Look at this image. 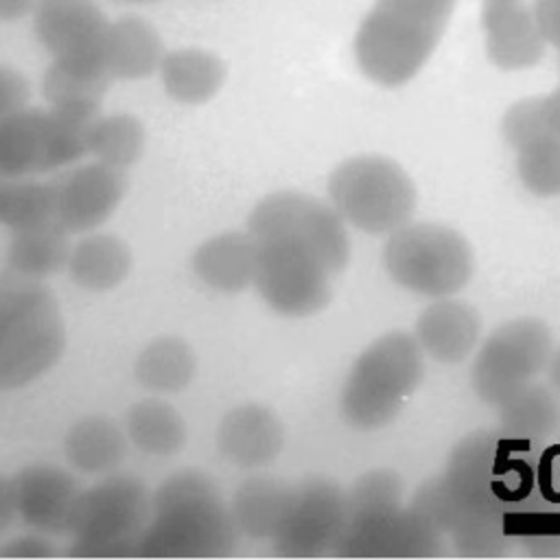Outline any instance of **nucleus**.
<instances>
[{
  "instance_id": "obj_12",
  "label": "nucleus",
  "mask_w": 560,
  "mask_h": 560,
  "mask_svg": "<svg viewBox=\"0 0 560 560\" xmlns=\"http://www.w3.org/2000/svg\"><path fill=\"white\" fill-rule=\"evenodd\" d=\"M332 273L306 249L284 241H258L254 287L265 304L284 317H308L332 298Z\"/></svg>"
},
{
  "instance_id": "obj_18",
  "label": "nucleus",
  "mask_w": 560,
  "mask_h": 560,
  "mask_svg": "<svg viewBox=\"0 0 560 560\" xmlns=\"http://www.w3.org/2000/svg\"><path fill=\"white\" fill-rule=\"evenodd\" d=\"M284 446L280 416L258 402L230 409L217 427L219 453L238 468H265L278 459Z\"/></svg>"
},
{
  "instance_id": "obj_41",
  "label": "nucleus",
  "mask_w": 560,
  "mask_h": 560,
  "mask_svg": "<svg viewBox=\"0 0 560 560\" xmlns=\"http://www.w3.org/2000/svg\"><path fill=\"white\" fill-rule=\"evenodd\" d=\"M547 378H549V385L560 392V346L551 350V357L547 361Z\"/></svg>"
},
{
  "instance_id": "obj_32",
  "label": "nucleus",
  "mask_w": 560,
  "mask_h": 560,
  "mask_svg": "<svg viewBox=\"0 0 560 560\" xmlns=\"http://www.w3.org/2000/svg\"><path fill=\"white\" fill-rule=\"evenodd\" d=\"M55 182L0 175V225L20 228L55 219Z\"/></svg>"
},
{
  "instance_id": "obj_8",
  "label": "nucleus",
  "mask_w": 560,
  "mask_h": 560,
  "mask_svg": "<svg viewBox=\"0 0 560 560\" xmlns=\"http://www.w3.org/2000/svg\"><path fill=\"white\" fill-rule=\"evenodd\" d=\"M151 518V492L131 475H109L81 490L66 551L72 558L138 556L140 536Z\"/></svg>"
},
{
  "instance_id": "obj_37",
  "label": "nucleus",
  "mask_w": 560,
  "mask_h": 560,
  "mask_svg": "<svg viewBox=\"0 0 560 560\" xmlns=\"http://www.w3.org/2000/svg\"><path fill=\"white\" fill-rule=\"evenodd\" d=\"M532 7L547 44L560 50V0H532Z\"/></svg>"
},
{
  "instance_id": "obj_22",
  "label": "nucleus",
  "mask_w": 560,
  "mask_h": 560,
  "mask_svg": "<svg viewBox=\"0 0 560 560\" xmlns=\"http://www.w3.org/2000/svg\"><path fill=\"white\" fill-rule=\"evenodd\" d=\"M70 249V232L57 219H46L13 228L4 260L9 271L44 280L68 267Z\"/></svg>"
},
{
  "instance_id": "obj_9",
  "label": "nucleus",
  "mask_w": 560,
  "mask_h": 560,
  "mask_svg": "<svg viewBox=\"0 0 560 560\" xmlns=\"http://www.w3.org/2000/svg\"><path fill=\"white\" fill-rule=\"evenodd\" d=\"M256 241H284L311 252L332 276L350 262V236L339 212L317 197L278 190L262 197L247 217Z\"/></svg>"
},
{
  "instance_id": "obj_21",
  "label": "nucleus",
  "mask_w": 560,
  "mask_h": 560,
  "mask_svg": "<svg viewBox=\"0 0 560 560\" xmlns=\"http://www.w3.org/2000/svg\"><path fill=\"white\" fill-rule=\"evenodd\" d=\"M164 44L155 26L140 15H122L107 26L105 68L112 79L140 81L160 70Z\"/></svg>"
},
{
  "instance_id": "obj_23",
  "label": "nucleus",
  "mask_w": 560,
  "mask_h": 560,
  "mask_svg": "<svg viewBox=\"0 0 560 560\" xmlns=\"http://www.w3.org/2000/svg\"><path fill=\"white\" fill-rule=\"evenodd\" d=\"M158 72L166 96L182 105L208 103L219 94L228 79L225 61L201 48L168 50Z\"/></svg>"
},
{
  "instance_id": "obj_30",
  "label": "nucleus",
  "mask_w": 560,
  "mask_h": 560,
  "mask_svg": "<svg viewBox=\"0 0 560 560\" xmlns=\"http://www.w3.org/2000/svg\"><path fill=\"white\" fill-rule=\"evenodd\" d=\"M125 429L129 442L151 457H173L186 444L182 413L160 398H144L129 407Z\"/></svg>"
},
{
  "instance_id": "obj_3",
  "label": "nucleus",
  "mask_w": 560,
  "mask_h": 560,
  "mask_svg": "<svg viewBox=\"0 0 560 560\" xmlns=\"http://www.w3.org/2000/svg\"><path fill=\"white\" fill-rule=\"evenodd\" d=\"M61 306L42 280L0 271V392L44 376L63 354Z\"/></svg>"
},
{
  "instance_id": "obj_19",
  "label": "nucleus",
  "mask_w": 560,
  "mask_h": 560,
  "mask_svg": "<svg viewBox=\"0 0 560 560\" xmlns=\"http://www.w3.org/2000/svg\"><path fill=\"white\" fill-rule=\"evenodd\" d=\"M481 317L457 298H435L416 319L413 337L422 352L440 363H459L479 343Z\"/></svg>"
},
{
  "instance_id": "obj_36",
  "label": "nucleus",
  "mask_w": 560,
  "mask_h": 560,
  "mask_svg": "<svg viewBox=\"0 0 560 560\" xmlns=\"http://www.w3.org/2000/svg\"><path fill=\"white\" fill-rule=\"evenodd\" d=\"M59 549L46 538V534L18 536L0 547V558H55Z\"/></svg>"
},
{
  "instance_id": "obj_13",
  "label": "nucleus",
  "mask_w": 560,
  "mask_h": 560,
  "mask_svg": "<svg viewBox=\"0 0 560 560\" xmlns=\"http://www.w3.org/2000/svg\"><path fill=\"white\" fill-rule=\"evenodd\" d=\"M346 494L324 477H311L291 490L284 518L271 538L282 558H315L335 551L346 527Z\"/></svg>"
},
{
  "instance_id": "obj_33",
  "label": "nucleus",
  "mask_w": 560,
  "mask_h": 560,
  "mask_svg": "<svg viewBox=\"0 0 560 560\" xmlns=\"http://www.w3.org/2000/svg\"><path fill=\"white\" fill-rule=\"evenodd\" d=\"M516 173L525 190L549 199L560 195V136H545L516 151Z\"/></svg>"
},
{
  "instance_id": "obj_24",
  "label": "nucleus",
  "mask_w": 560,
  "mask_h": 560,
  "mask_svg": "<svg viewBox=\"0 0 560 560\" xmlns=\"http://www.w3.org/2000/svg\"><path fill=\"white\" fill-rule=\"evenodd\" d=\"M112 77L105 66L50 61L42 77V94L48 107L96 120Z\"/></svg>"
},
{
  "instance_id": "obj_5",
  "label": "nucleus",
  "mask_w": 560,
  "mask_h": 560,
  "mask_svg": "<svg viewBox=\"0 0 560 560\" xmlns=\"http://www.w3.org/2000/svg\"><path fill=\"white\" fill-rule=\"evenodd\" d=\"M424 352L409 332H385L352 363L341 389V416L359 431H376L396 420L420 387Z\"/></svg>"
},
{
  "instance_id": "obj_40",
  "label": "nucleus",
  "mask_w": 560,
  "mask_h": 560,
  "mask_svg": "<svg viewBox=\"0 0 560 560\" xmlns=\"http://www.w3.org/2000/svg\"><path fill=\"white\" fill-rule=\"evenodd\" d=\"M37 0H0V22H15L35 11Z\"/></svg>"
},
{
  "instance_id": "obj_16",
  "label": "nucleus",
  "mask_w": 560,
  "mask_h": 560,
  "mask_svg": "<svg viewBox=\"0 0 560 560\" xmlns=\"http://www.w3.org/2000/svg\"><path fill=\"white\" fill-rule=\"evenodd\" d=\"M55 219L70 232H90L103 225L127 192L125 171L103 162L83 164L55 179Z\"/></svg>"
},
{
  "instance_id": "obj_6",
  "label": "nucleus",
  "mask_w": 560,
  "mask_h": 560,
  "mask_svg": "<svg viewBox=\"0 0 560 560\" xmlns=\"http://www.w3.org/2000/svg\"><path fill=\"white\" fill-rule=\"evenodd\" d=\"M328 199L346 223L381 236L411 221L418 195L398 162L365 153L335 166L328 177Z\"/></svg>"
},
{
  "instance_id": "obj_10",
  "label": "nucleus",
  "mask_w": 560,
  "mask_h": 560,
  "mask_svg": "<svg viewBox=\"0 0 560 560\" xmlns=\"http://www.w3.org/2000/svg\"><path fill=\"white\" fill-rule=\"evenodd\" d=\"M92 122L52 107H24L2 118L0 173L7 177H35L83 158Z\"/></svg>"
},
{
  "instance_id": "obj_38",
  "label": "nucleus",
  "mask_w": 560,
  "mask_h": 560,
  "mask_svg": "<svg viewBox=\"0 0 560 560\" xmlns=\"http://www.w3.org/2000/svg\"><path fill=\"white\" fill-rule=\"evenodd\" d=\"M540 105L547 131L551 136H560V85L553 92L540 96Z\"/></svg>"
},
{
  "instance_id": "obj_1",
  "label": "nucleus",
  "mask_w": 560,
  "mask_h": 560,
  "mask_svg": "<svg viewBox=\"0 0 560 560\" xmlns=\"http://www.w3.org/2000/svg\"><path fill=\"white\" fill-rule=\"evenodd\" d=\"M238 529L217 483L197 468L168 475L151 492V518L140 536V558H223Z\"/></svg>"
},
{
  "instance_id": "obj_11",
  "label": "nucleus",
  "mask_w": 560,
  "mask_h": 560,
  "mask_svg": "<svg viewBox=\"0 0 560 560\" xmlns=\"http://www.w3.org/2000/svg\"><path fill=\"white\" fill-rule=\"evenodd\" d=\"M553 350L549 326L538 317H516L494 328L472 359L470 385L488 405H501L547 370Z\"/></svg>"
},
{
  "instance_id": "obj_7",
  "label": "nucleus",
  "mask_w": 560,
  "mask_h": 560,
  "mask_svg": "<svg viewBox=\"0 0 560 560\" xmlns=\"http://www.w3.org/2000/svg\"><path fill=\"white\" fill-rule=\"evenodd\" d=\"M383 265L398 287L435 300L455 295L470 282L475 256L457 230L409 221L387 234Z\"/></svg>"
},
{
  "instance_id": "obj_28",
  "label": "nucleus",
  "mask_w": 560,
  "mask_h": 560,
  "mask_svg": "<svg viewBox=\"0 0 560 560\" xmlns=\"http://www.w3.org/2000/svg\"><path fill=\"white\" fill-rule=\"evenodd\" d=\"M197 372V357L188 341L175 335L151 339L133 363L140 387L155 394H177L190 385Z\"/></svg>"
},
{
  "instance_id": "obj_26",
  "label": "nucleus",
  "mask_w": 560,
  "mask_h": 560,
  "mask_svg": "<svg viewBox=\"0 0 560 560\" xmlns=\"http://www.w3.org/2000/svg\"><path fill=\"white\" fill-rule=\"evenodd\" d=\"M127 433L107 416H85L77 420L63 438L66 459L81 472H114L127 455Z\"/></svg>"
},
{
  "instance_id": "obj_39",
  "label": "nucleus",
  "mask_w": 560,
  "mask_h": 560,
  "mask_svg": "<svg viewBox=\"0 0 560 560\" xmlns=\"http://www.w3.org/2000/svg\"><path fill=\"white\" fill-rule=\"evenodd\" d=\"M15 497H13V483L4 475H0V534L11 525L15 516Z\"/></svg>"
},
{
  "instance_id": "obj_31",
  "label": "nucleus",
  "mask_w": 560,
  "mask_h": 560,
  "mask_svg": "<svg viewBox=\"0 0 560 560\" xmlns=\"http://www.w3.org/2000/svg\"><path fill=\"white\" fill-rule=\"evenodd\" d=\"M147 147V131L133 114L98 116L88 131V153L112 168L127 171L140 162Z\"/></svg>"
},
{
  "instance_id": "obj_2",
  "label": "nucleus",
  "mask_w": 560,
  "mask_h": 560,
  "mask_svg": "<svg viewBox=\"0 0 560 560\" xmlns=\"http://www.w3.org/2000/svg\"><path fill=\"white\" fill-rule=\"evenodd\" d=\"M457 0H376L354 35L359 70L376 85L411 81L440 44Z\"/></svg>"
},
{
  "instance_id": "obj_43",
  "label": "nucleus",
  "mask_w": 560,
  "mask_h": 560,
  "mask_svg": "<svg viewBox=\"0 0 560 560\" xmlns=\"http://www.w3.org/2000/svg\"><path fill=\"white\" fill-rule=\"evenodd\" d=\"M0 175H2V173H0Z\"/></svg>"
},
{
  "instance_id": "obj_29",
  "label": "nucleus",
  "mask_w": 560,
  "mask_h": 560,
  "mask_svg": "<svg viewBox=\"0 0 560 560\" xmlns=\"http://www.w3.org/2000/svg\"><path fill=\"white\" fill-rule=\"evenodd\" d=\"M501 435L512 442H540L560 429V398L553 387L532 383L499 405Z\"/></svg>"
},
{
  "instance_id": "obj_20",
  "label": "nucleus",
  "mask_w": 560,
  "mask_h": 560,
  "mask_svg": "<svg viewBox=\"0 0 560 560\" xmlns=\"http://www.w3.org/2000/svg\"><path fill=\"white\" fill-rule=\"evenodd\" d=\"M258 241L249 232H221L203 241L192 258L195 276L219 293H241L254 284Z\"/></svg>"
},
{
  "instance_id": "obj_14",
  "label": "nucleus",
  "mask_w": 560,
  "mask_h": 560,
  "mask_svg": "<svg viewBox=\"0 0 560 560\" xmlns=\"http://www.w3.org/2000/svg\"><path fill=\"white\" fill-rule=\"evenodd\" d=\"M109 20L94 0H37L33 31L55 61L105 66Z\"/></svg>"
},
{
  "instance_id": "obj_4",
  "label": "nucleus",
  "mask_w": 560,
  "mask_h": 560,
  "mask_svg": "<svg viewBox=\"0 0 560 560\" xmlns=\"http://www.w3.org/2000/svg\"><path fill=\"white\" fill-rule=\"evenodd\" d=\"M402 483L392 470H370L346 494V527L335 556H429L440 532L411 508L400 510Z\"/></svg>"
},
{
  "instance_id": "obj_15",
  "label": "nucleus",
  "mask_w": 560,
  "mask_h": 560,
  "mask_svg": "<svg viewBox=\"0 0 560 560\" xmlns=\"http://www.w3.org/2000/svg\"><path fill=\"white\" fill-rule=\"evenodd\" d=\"M18 516L46 536H68L81 497L77 479L61 466L35 462L22 466L13 477Z\"/></svg>"
},
{
  "instance_id": "obj_42",
  "label": "nucleus",
  "mask_w": 560,
  "mask_h": 560,
  "mask_svg": "<svg viewBox=\"0 0 560 560\" xmlns=\"http://www.w3.org/2000/svg\"><path fill=\"white\" fill-rule=\"evenodd\" d=\"M129 2H153V0H129Z\"/></svg>"
},
{
  "instance_id": "obj_27",
  "label": "nucleus",
  "mask_w": 560,
  "mask_h": 560,
  "mask_svg": "<svg viewBox=\"0 0 560 560\" xmlns=\"http://www.w3.org/2000/svg\"><path fill=\"white\" fill-rule=\"evenodd\" d=\"M291 490L293 486L276 477L245 479L230 503V514L238 534L247 538H273L284 518Z\"/></svg>"
},
{
  "instance_id": "obj_35",
  "label": "nucleus",
  "mask_w": 560,
  "mask_h": 560,
  "mask_svg": "<svg viewBox=\"0 0 560 560\" xmlns=\"http://www.w3.org/2000/svg\"><path fill=\"white\" fill-rule=\"evenodd\" d=\"M31 101V85L26 77L11 68L0 63V120L28 107Z\"/></svg>"
},
{
  "instance_id": "obj_34",
  "label": "nucleus",
  "mask_w": 560,
  "mask_h": 560,
  "mask_svg": "<svg viewBox=\"0 0 560 560\" xmlns=\"http://www.w3.org/2000/svg\"><path fill=\"white\" fill-rule=\"evenodd\" d=\"M501 133H503V140L514 151L527 147L538 138L551 136L545 125L540 96H529L512 103L501 118Z\"/></svg>"
},
{
  "instance_id": "obj_25",
  "label": "nucleus",
  "mask_w": 560,
  "mask_h": 560,
  "mask_svg": "<svg viewBox=\"0 0 560 560\" xmlns=\"http://www.w3.org/2000/svg\"><path fill=\"white\" fill-rule=\"evenodd\" d=\"M133 256L129 245L116 234H90L70 249L68 273L85 291H112L129 276Z\"/></svg>"
},
{
  "instance_id": "obj_17",
  "label": "nucleus",
  "mask_w": 560,
  "mask_h": 560,
  "mask_svg": "<svg viewBox=\"0 0 560 560\" xmlns=\"http://www.w3.org/2000/svg\"><path fill=\"white\" fill-rule=\"evenodd\" d=\"M481 26L486 55L501 70H525L536 66L547 39L529 0H483Z\"/></svg>"
}]
</instances>
